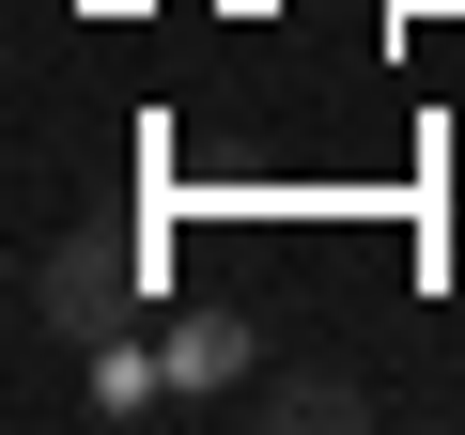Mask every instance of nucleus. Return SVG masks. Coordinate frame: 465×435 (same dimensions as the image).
Returning <instances> with one entry per match:
<instances>
[{
  "label": "nucleus",
  "mask_w": 465,
  "mask_h": 435,
  "mask_svg": "<svg viewBox=\"0 0 465 435\" xmlns=\"http://www.w3.org/2000/svg\"><path fill=\"white\" fill-rule=\"evenodd\" d=\"M140 296H155V265H140L124 234H63V249H32V327H47V342H78V358H94V342H124V327H140Z\"/></svg>",
  "instance_id": "1"
},
{
  "label": "nucleus",
  "mask_w": 465,
  "mask_h": 435,
  "mask_svg": "<svg viewBox=\"0 0 465 435\" xmlns=\"http://www.w3.org/2000/svg\"><path fill=\"white\" fill-rule=\"evenodd\" d=\"M249 420H264V435H357L372 389H357L341 358H280V373H249Z\"/></svg>",
  "instance_id": "2"
},
{
  "label": "nucleus",
  "mask_w": 465,
  "mask_h": 435,
  "mask_svg": "<svg viewBox=\"0 0 465 435\" xmlns=\"http://www.w3.org/2000/svg\"><path fill=\"white\" fill-rule=\"evenodd\" d=\"M155 358H171V404H217V389H249L264 327L249 311H186V327H155Z\"/></svg>",
  "instance_id": "3"
}]
</instances>
